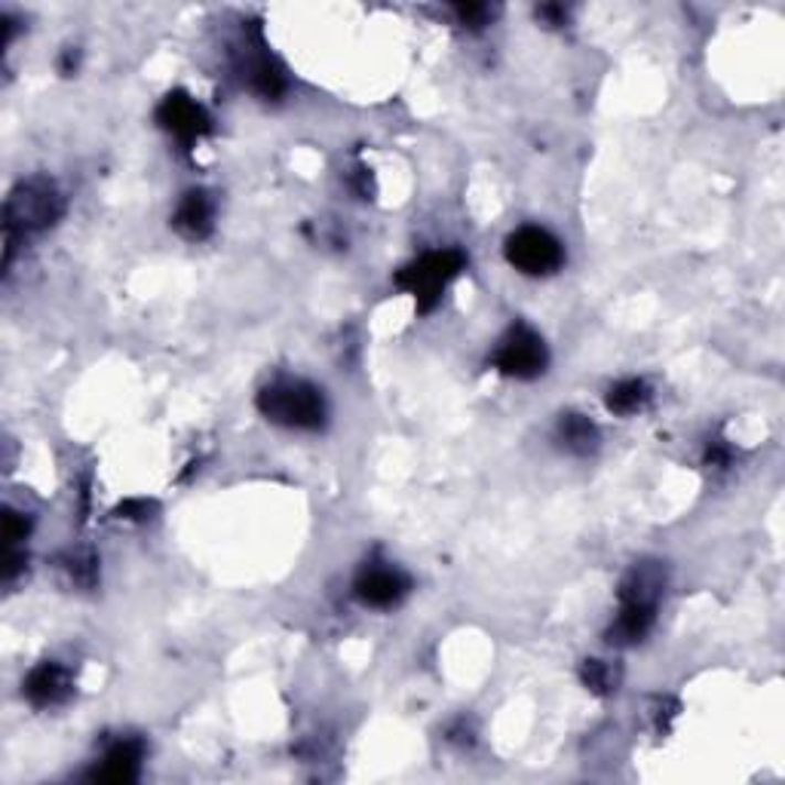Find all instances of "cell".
I'll return each instance as SVG.
<instances>
[{
  "label": "cell",
  "instance_id": "1",
  "mask_svg": "<svg viewBox=\"0 0 785 785\" xmlns=\"http://www.w3.org/2000/svg\"><path fill=\"white\" fill-rule=\"evenodd\" d=\"M65 212V200L50 179H28L15 184L3 221H7V264L13 258V246L19 236L41 234L46 227H53L55 221Z\"/></svg>",
  "mask_w": 785,
  "mask_h": 785
},
{
  "label": "cell",
  "instance_id": "2",
  "mask_svg": "<svg viewBox=\"0 0 785 785\" xmlns=\"http://www.w3.org/2000/svg\"><path fill=\"white\" fill-rule=\"evenodd\" d=\"M258 412L279 427L319 429L326 424L322 390L298 378H279L258 393Z\"/></svg>",
  "mask_w": 785,
  "mask_h": 785
},
{
  "label": "cell",
  "instance_id": "3",
  "mask_svg": "<svg viewBox=\"0 0 785 785\" xmlns=\"http://www.w3.org/2000/svg\"><path fill=\"white\" fill-rule=\"evenodd\" d=\"M464 264H467V258L457 248L427 252L417 262L402 267L396 274V286L412 295L414 304H417V314H429L442 301V291L448 289V283L464 270Z\"/></svg>",
  "mask_w": 785,
  "mask_h": 785
},
{
  "label": "cell",
  "instance_id": "4",
  "mask_svg": "<svg viewBox=\"0 0 785 785\" xmlns=\"http://www.w3.org/2000/svg\"><path fill=\"white\" fill-rule=\"evenodd\" d=\"M547 362H550V353H547V344L540 338L538 331L524 322H516L503 338H500V347L495 353V369L507 378H516V381H534L540 374L547 372Z\"/></svg>",
  "mask_w": 785,
  "mask_h": 785
},
{
  "label": "cell",
  "instance_id": "5",
  "mask_svg": "<svg viewBox=\"0 0 785 785\" xmlns=\"http://www.w3.org/2000/svg\"><path fill=\"white\" fill-rule=\"evenodd\" d=\"M507 262L528 276H550L565 262V248L543 227H519L507 240Z\"/></svg>",
  "mask_w": 785,
  "mask_h": 785
},
{
  "label": "cell",
  "instance_id": "6",
  "mask_svg": "<svg viewBox=\"0 0 785 785\" xmlns=\"http://www.w3.org/2000/svg\"><path fill=\"white\" fill-rule=\"evenodd\" d=\"M157 124L163 126L166 132H172L181 138L184 145H191L197 138H203L212 132V120L203 110V105H197L188 93H169L157 108Z\"/></svg>",
  "mask_w": 785,
  "mask_h": 785
},
{
  "label": "cell",
  "instance_id": "7",
  "mask_svg": "<svg viewBox=\"0 0 785 785\" xmlns=\"http://www.w3.org/2000/svg\"><path fill=\"white\" fill-rule=\"evenodd\" d=\"M357 598L362 605L372 607H393L412 590V580L402 574L400 567L390 565H369L359 571L357 577Z\"/></svg>",
  "mask_w": 785,
  "mask_h": 785
},
{
  "label": "cell",
  "instance_id": "8",
  "mask_svg": "<svg viewBox=\"0 0 785 785\" xmlns=\"http://www.w3.org/2000/svg\"><path fill=\"white\" fill-rule=\"evenodd\" d=\"M74 690V678L65 666L46 660L41 666H34L28 678L22 681V693L28 697V703L38 706V709H50V706L65 703Z\"/></svg>",
  "mask_w": 785,
  "mask_h": 785
},
{
  "label": "cell",
  "instance_id": "9",
  "mask_svg": "<svg viewBox=\"0 0 785 785\" xmlns=\"http://www.w3.org/2000/svg\"><path fill=\"white\" fill-rule=\"evenodd\" d=\"M662 590H666V571L660 562H641L635 565L620 583V605L660 607Z\"/></svg>",
  "mask_w": 785,
  "mask_h": 785
},
{
  "label": "cell",
  "instance_id": "10",
  "mask_svg": "<svg viewBox=\"0 0 785 785\" xmlns=\"http://www.w3.org/2000/svg\"><path fill=\"white\" fill-rule=\"evenodd\" d=\"M172 227L184 240H206L215 227V206L206 191H188L172 215Z\"/></svg>",
  "mask_w": 785,
  "mask_h": 785
},
{
  "label": "cell",
  "instance_id": "11",
  "mask_svg": "<svg viewBox=\"0 0 785 785\" xmlns=\"http://www.w3.org/2000/svg\"><path fill=\"white\" fill-rule=\"evenodd\" d=\"M141 759H145V745L138 740H120V743L110 745L108 755L102 761V771L93 773V779H98V783H132L141 771Z\"/></svg>",
  "mask_w": 785,
  "mask_h": 785
},
{
  "label": "cell",
  "instance_id": "12",
  "mask_svg": "<svg viewBox=\"0 0 785 785\" xmlns=\"http://www.w3.org/2000/svg\"><path fill=\"white\" fill-rule=\"evenodd\" d=\"M657 620V611L654 607H638V605H620V614L614 626L607 629V641L617 645V648H629L638 645L645 635L650 633V626Z\"/></svg>",
  "mask_w": 785,
  "mask_h": 785
},
{
  "label": "cell",
  "instance_id": "13",
  "mask_svg": "<svg viewBox=\"0 0 785 785\" xmlns=\"http://www.w3.org/2000/svg\"><path fill=\"white\" fill-rule=\"evenodd\" d=\"M559 442L565 445L571 455L586 457L598 448L602 436H598V427H595L586 414L571 412L562 414V421H559Z\"/></svg>",
  "mask_w": 785,
  "mask_h": 785
},
{
  "label": "cell",
  "instance_id": "14",
  "mask_svg": "<svg viewBox=\"0 0 785 785\" xmlns=\"http://www.w3.org/2000/svg\"><path fill=\"white\" fill-rule=\"evenodd\" d=\"M246 74L248 86L262 98H279L286 93V74H283V68L276 65L274 59H267V55H255L246 65Z\"/></svg>",
  "mask_w": 785,
  "mask_h": 785
},
{
  "label": "cell",
  "instance_id": "15",
  "mask_svg": "<svg viewBox=\"0 0 785 785\" xmlns=\"http://www.w3.org/2000/svg\"><path fill=\"white\" fill-rule=\"evenodd\" d=\"M648 400H650L648 384L638 381V378H629V381H620V384H614L611 390H607L605 405L614 414H635L648 405Z\"/></svg>",
  "mask_w": 785,
  "mask_h": 785
},
{
  "label": "cell",
  "instance_id": "16",
  "mask_svg": "<svg viewBox=\"0 0 785 785\" xmlns=\"http://www.w3.org/2000/svg\"><path fill=\"white\" fill-rule=\"evenodd\" d=\"M580 678H583V685L593 690V693H598V697L614 693V690H617V685H620V672H617V669H614V666L605 660L583 662V666H580Z\"/></svg>",
  "mask_w": 785,
  "mask_h": 785
},
{
  "label": "cell",
  "instance_id": "17",
  "mask_svg": "<svg viewBox=\"0 0 785 785\" xmlns=\"http://www.w3.org/2000/svg\"><path fill=\"white\" fill-rule=\"evenodd\" d=\"M65 571L71 574V580L83 586V590H93L98 580V559L89 550H77L65 555Z\"/></svg>",
  "mask_w": 785,
  "mask_h": 785
},
{
  "label": "cell",
  "instance_id": "18",
  "mask_svg": "<svg viewBox=\"0 0 785 785\" xmlns=\"http://www.w3.org/2000/svg\"><path fill=\"white\" fill-rule=\"evenodd\" d=\"M455 15H457V22H460V25L482 28L485 22H488L491 10H488L485 3H460V7H455Z\"/></svg>",
  "mask_w": 785,
  "mask_h": 785
},
{
  "label": "cell",
  "instance_id": "19",
  "mask_svg": "<svg viewBox=\"0 0 785 785\" xmlns=\"http://www.w3.org/2000/svg\"><path fill=\"white\" fill-rule=\"evenodd\" d=\"M25 534H28L25 516H19L15 510L3 512V540H7L10 547H15L19 540H25Z\"/></svg>",
  "mask_w": 785,
  "mask_h": 785
},
{
  "label": "cell",
  "instance_id": "20",
  "mask_svg": "<svg viewBox=\"0 0 785 785\" xmlns=\"http://www.w3.org/2000/svg\"><path fill=\"white\" fill-rule=\"evenodd\" d=\"M117 512H120V519H148L151 503H148V500H126Z\"/></svg>",
  "mask_w": 785,
  "mask_h": 785
},
{
  "label": "cell",
  "instance_id": "21",
  "mask_svg": "<svg viewBox=\"0 0 785 785\" xmlns=\"http://www.w3.org/2000/svg\"><path fill=\"white\" fill-rule=\"evenodd\" d=\"M538 19H543L547 25H565V7H555V3H543L538 10Z\"/></svg>",
  "mask_w": 785,
  "mask_h": 785
},
{
  "label": "cell",
  "instance_id": "22",
  "mask_svg": "<svg viewBox=\"0 0 785 785\" xmlns=\"http://www.w3.org/2000/svg\"><path fill=\"white\" fill-rule=\"evenodd\" d=\"M706 460H709V464H715V467H728L731 452H728L721 442H712V445H709V452H706Z\"/></svg>",
  "mask_w": 785,
  "mask_h": 785
}]
</instances>
